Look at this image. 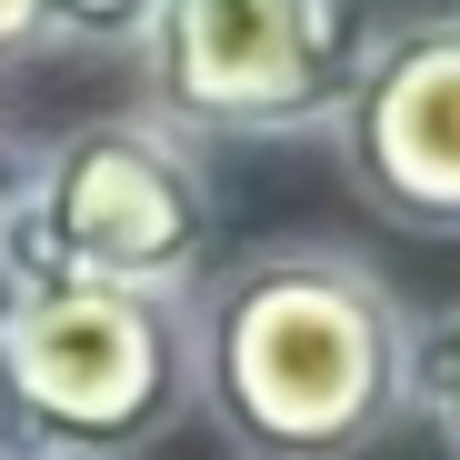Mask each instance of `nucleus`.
I'll return each mask as SVG.
<instances>
[{"label":"nucleus","instance_id":"8","mask_svg":"<svg viewBox=\"0 0 460 460\" xmlns=\"http://www.w3.org/2000/svg\"><path fill=\"white\" fill-rule=\"evenodd\" d=\"M50 50V0H0V60Z\"/></svg>","mask_w":460,"mask_h":460},{"label":"nucleus","instance_id":"9","mask_svg":"<svg viewBox=\"0 0 460 460\" xmlns=\"http://www.w3.org/2000/svg\"><path fill=\"white\" fill-rule=\"evenodd\" d=\"M21 181H31V161H21V140L0 130V230H11V200H21Z\"/></svg>","mask_w":460,"mask_h":460},{"label":"nucleus","instance_id":"5","mask_svg":"<svg viewBox=\"0 0 460 460\" xmlns=\"http://www.w3.org/2000/svg\"><path fill=\"white\" fill-rule=\"evenodd\" d=\"M350 190L420 241H460V11L380 31L341 91Z\"/></svg>","mask_w":460,"mask_h":460},{"label":"nucleus","instance_id":"4","mask_svg":"<svg viewBox=\"0 0 460 460\" xmlns=\"http://www.w3.org/2000/svg\"><path fill=\"white\" fill-rule=\"evenodd\" d=\"M360 50L350 0H161L140 81L150 120L181 140H280L341 120Z\"/></svg>","mask_w":460,"mask_h":460},{"label":"nucleus","instance_id":"6","mask_svg":"<svg viewBox=\"0 0 460 460\" xmlns=\"http://www.w3.org/2000/svg\"><path fill=\"white\" fill-rule=\"evenodd\" d=\"M411 411L440 430V450L460 460V311L411 331Z\"/></svg>","mask_w":460,"mask_h":460},{"label":"nucleus","instance_id":"2","mask_svg":"<svg viewBox=\"0 0 460 460\" xmlns=\"http://www.w3.org/2000/svg\"><path fill=\"white\" fill-rule=\"evenodd\" d=\"M220 200L181 130L150 111L60 130L0 230V270L21 280H91V290H140V300H190L210 280Z\"/></svg>","mask_w":460,"mask_h":460},{"label":"nucleus","instance_id":"1","mask_svg":"<svg viewBox=\"0 0 460 460\" xmlns=\"http://www.w3.org/2000/svg\"><path fill=\"white\" fill-rule=\"evenodd\" d=\"M190 401L241 460H360L411 411V311L331 241H270L181 300Z\"/></svg>","mask_w":460,"mask_h":460},{"label":"nucleus","instance_id":"10","mask_svg":"<svg viewBox=\"0 0 460 460\" xmlns=\"http://www.w3.org/2000/svg\"><path fill=\"white\" fill-rule=\"evenodd\" d=\"M0 460H40V450H11V440H0Z\"/></svg>","mask_w":460,"mask_h":460},{"label":"nucleus","instance_id":"3","mask_svg":"<svg viewBox=\"0 0 460 460\" xmlns=\"http://www.w3.org/2000/svg\"><path fill=\"white\" fill-rule=\"evenodd\" d=\"M190 411L181 300L0 270V440L40 460H140Z\"/></svg>","mask_w":460,"mask_h":460},{"label":"nucleus","instance_id":"7","mask_svg":"<svg viewBox=\"0 0 460 460\" xmlns=\"http://www.w3.org/2000/svg\"><path fill=\"white\" fill-rule=\"evenodd\" d=\"M161 0H50V50H140Z\"/></svg>","mask_w":460,"mask_h":460}]
</instances>
